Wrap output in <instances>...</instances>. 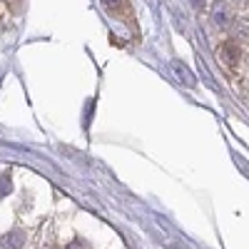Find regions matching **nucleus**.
<instances>
[{
    "instance_id": "f257e3e1",
    "label": "nucleus",
    "mask_w": 249,
    "mask_h": 249,
    "mask_svg": "<svg viewBox=\"0 0 249 249\" xmlns=\"http://www.w3.org/2000/svg\"><path fill=\"white\" fill-rule=\"evenodd\" d=\"M100 3L112 18L122 20V23H132V8L127 0H100Z\"/></svg>"
},
{
    "instance_id": "f03ea898",
    "label": "nucleus",
    "mask_w": 249,
    "mask_h": 249,
    "mask_svg": "<svg viewBox=\"0 0 249 249\" xmlns=\"http://www.w3.org/2000/svg\"><path fill=\"white\" fill-rule=\"evenodd\" d=\"M212 20H214L217 28H230L232 25V10H230V5L214 3L212 5Z\"/></svg>"
},
{
    "instance_id": "7ed1b4c3",
    "label": "nucleus",
    "mask_w": 249,
    "mask_h": 249,
    "mask_svg": "<svg viewBox=\"0 0 249 249\" xmlns=\"http://www.w3.org/2000/svg\"><path fill=\"white\" fill-rule=\"evenodd\" d=\"M3 249H23V244H25V232L23 230H13V232H8L5 237H3Z\"/></svg>"
},
{
    "instance_id": "20e7f679",
    "label": "nucleus",
    "mask_w": 249,
    "mask_h": 249,
    "mask_svg": "<svg viewBox=\"0 0 249 249\" xmlns=\"http://www.w3.org/2000/svg\"><path fill=\"white\" fill-rule=\"evenodd\" d=\"M172 70L177 72V80H179V82H184L187 88H195V82H197V80H195L192 70L187 68V65H182L179 60H175V62H172Z\"/></svg>"
},
{
    "instance_id": "39448f33",
    "label": "nucleus",
    "mask_w": 249,
    "mask_h": 249,
    "mask_svg": "<svg viewBox=\"0 0 249 249\" xmlns=\"http://www.w3.org/2000/svg\"><path fill=\"white\" fill-rule=\"evenodd\" d=\"M222 60H227V62H230V65H234V62L239 60V45L234 43V40H230V43H227V45H222Z\"/></svg>"
},
{
    "instance_id": "423d86ee",
    "label": "nucleus",
    "mask_w": 249,
    "mask_h": 249,
    "mask_svg": "<svg viewBox=\"0 0 249 249\" xmlns=\"http://www.w3.org/2000/svg\"><path fill=\"white\" fill-rule=\"evenodd\" d=\"M10 190H13V184H10V175H8V172H0V197L10 195Z\"/></svg>"
},
{
    "instance_id": "0eeeda50",
    "label": "nucleus",
    "mask_w": 249,
    "mask_h": 249,
    "mask_svg": "<svg viewBox=\"0 0 249 249\" xmlns=\"http://www.w3.org/2000/svg\"><path fill=\"white\" fill-rule=\"evenodd\" d=\"M65 249H90V244H88L85 239H82V237H75V239H72V242H70Z\"/></svg>"
},
{
    "instance_id": "6e6552de",
    "label": "nucleus",
    "mask_w": 249,
    "mask_h": 249,
    "mask_svg": "<svg viewBox=\"0 0 249 249\" xmlns=\"http://www.w3.org/2000/svg\"><path fill=\"white\" fill-rule=\"evenodd\" d=\"M192 5H197V8H199V5H202V0H192Z\"/></svg>"
}]
</instances>
